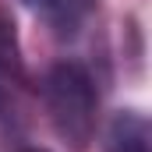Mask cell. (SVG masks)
<instances>
[{
	"instance_id": "cell-2",
	"label": "cell",
	"mask_w": 152,
	"mask_h": 152,
	"mask_svg": "<svg viewBox=\"0 0 152 152\" xmlns=\"http://www.w3.org/2000/svg\"><path fill=\"white\" fill-rule=\"evenodd\" d=\"M106 152H152L149 149V120L138 110H120L106 124Z\"/></svg>"
},
{
	"instance_id": "cell-3",
	"label": "cell",
	"mask_w": 152,
	"mask_h": 152,
	"mask_svg": "<svg viewBox=\"0 0 152 152\" xmlns=\"http://www.w3.org/2000/svg\"><path fill=\"white\" fill-rule=\"evenodd\" d=\"M0 75L7 81H28L25 75V57H21V39H18V25L14 14L7 7H0Z\"/></svg>"
},
{
	"instance_id": "cell-4",
	"label": "cell",
	"mask_w": 152,
	"mask_h": 152,
	"mask_svg": "<svg viewBox=\"0 0 152 152\" xmlns=\"http://www.w3.org/2000/svg\"><path fill=\"white\" fill-rule=\"evenodd\" d=\"M25 152H39V149H25Z\"/></svg>"
},
{
	"instance_id": "cell-1",
	"label": "cell",
	"mask_w": 152,
	"mask_h": 152,
	"mask_svg": "<svg viewBox=\"0 0 152 152\" xmlns=\"http://www.w3.org/2000/svg\"><path fill=\"white\" fill-rule=\"evenodd\" d=\"M42 103L46 117L57 131V138L75 152H85L96 138V117H99V96L96 81L85 64L60 60L42 75Z\"/></svg>"
}]
</instances>
